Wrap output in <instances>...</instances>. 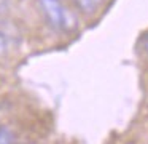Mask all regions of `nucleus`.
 <instances>
[{"label":"nucleus","instance_id":"nucleus-3","mask_svg":"<svg viewBox=\"0 0 148 144\" xmlns=\"http://www.w3.org/2000/svg\"><path fill=\"white\" fill-rule=\"evenodd\" d=\"M5 51H7V40H5L3 34L0 32V58L5 54Z\"/></svg>","mask_w":148,"mask_h":144},{"label":"nucleus","instance_id":"nucleus-5","mask_svg":"<svg viewBox=\"0 0 148 144\" xmlns=\"http://www.w3.org/2000/svg\"><path fill=\"white\" fill-rule=\"evenodd\" d=\"M145 51H147V54H148V38L145 40Z\"/></svg>","mask_w":148,"mask_h":144},{"label":"nucleus","instance_id":"nucleus-4","mask_svg":"<svg viewBox=\"0 0 148 144\" xmlns=\"http://www.w3.org/2000/svg\"><path fill=\"white\" fill-rule=\"evenodd\" d=\"M89 2H91V5H92L94 8H97L99 5H102V3H105L107 0H89Z\"/></svg>","mask_w":148,"mask_h":144},{"label":"nucleus","instance_id":"nucleus-1","mask_svg":"<svg viewBox=\"0 0 148 144\" xmlns=\"http://www.w3.org/2000/svg\"><path fill=\"white\" fill-rule=\"evenodd\" d=\"M40 6L43 10L46 21L54 29H64V18L65 8L61 3V0H38Z\"/></svg>","mask_w":148,"mask_h":144},{"label":"nucleus","instance_id":"nucleus-2","mask_svg":"<svg viewBox=\"0 0 148 144\" xmlns=\"http://www.w3.org/2000/svg\"><path fill=\"white\" fill-rule=\"evenodd\" d=\"M16 136L14 133L7 127H0V144H13Z\"/></svg>","mask_w":148,"mask_h":144}]
</instances>
